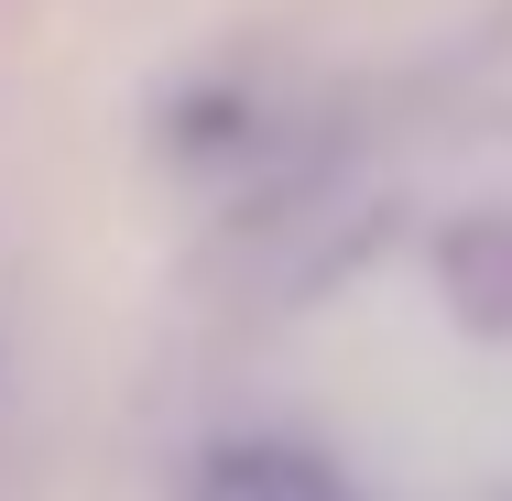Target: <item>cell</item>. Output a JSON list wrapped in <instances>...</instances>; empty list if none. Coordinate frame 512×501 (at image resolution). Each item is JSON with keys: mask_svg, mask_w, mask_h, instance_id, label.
Instances as JSON below:
<instances>
[{"mask_svg": "<svg viewBox=\"0 0 512 501\" xmlns=\"http://www.w3.org/2000/svg\"><path fill=\"white\" fill-rule=\"evenodd\" d=\"M186 501H349V480L316 447H295V436H229V447L197 458Z\"/></svg>", "mask_w": 512, "mask_h": 501, "instance_id": "obj_1", "label": "cell"}]
</instances>
